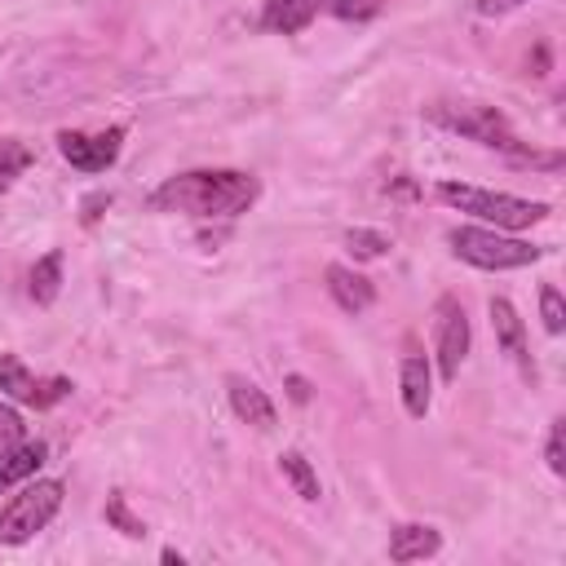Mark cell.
<instances>
[{
  "label": "cell",
  "mask_w": 566,
  "mask_h": 566,
  "mask_svg": "<svg viewBox=\"0 0 566 566\" xmlns=\"http://www.w3.org/2000/svg\"><path fill=\"white\" fill-rule=\"evenodd\" d=\"M318 13H327V0H265L261 4V27L274 31V35H296Z\"/></svg>",
  "instance_id": "12"
},
{
  "label": "cell",
  "mask_w": 566,
  "mask_h": 566,
  "mask_svg": "<svg viewBox=\"0 0 566 566\" xmlns=\"http://www.w3.org/2000/svg\"><path fill=\"white\" fill-rule=\"evenodd\" d=\"M345 248H349V256H354V261H380L394 243H389V234H380V230L354 226V230H345Z\"/></svg>",
  "instance_id": "19"
},
{
  "label": "cell",
  "mask_w": 566,
  "mask_h": 566,
  "mask_svg": "<svg viewBox=\"0 0 566 566\" xmlns=\"http://www.w3.org/2000/svg\"><path fill=\"white\" fill-rule=\"evenodd\" d=\"M469 314L455 296H438V336H433V358H438V376L442 380H455L464 358H469Z\"/></svg>",
  "instance_id": "8"
},
{
  "label": "cell",
  "mask_w": 566,
  "mask_h": 566,
  "mask_svg": "<svg viewBox=\"0 0 566 566\" xmlns=\"http://www.w3.org/2000/svg\"><path fill=\"white\" fill-rule=\"evenodd\" d=\"M66 486L57 478H31L18 482V491L9 495V504L0 509V544H27L35 531H44L57 509H62Z\"/></svg>",
  "instance_id": "4"
},
{
  "label": "cell",
  "mask_w": 566,
  "mask_h": 566,
  "mask_svg": "<svg viewBox=\"0 0 566 566\" xmlns=\"http://www.w3.org/2000/svg\"><path fill=\"white\" fill-rule=\"evenodd\" d=\"M442 548V535L438 526H424V522H402L389 531V562H424Z\"/></svg>",
  "instance_id": "14"
},
{
  "label": "cell",
  "mask_w": 566,
  "mask_h": 566,
  "mask_svg": "<svg viewBox=\"0 0 566 566\" xmlns=\"http://www.w3.org/2000/svg\"><path fill=\"white\" fill-rule=\"evenodd\" d=\"M106 522H111L115 531H124L128 539H142V535H146L142 517H133V513H128V504H124V495H119V491L106 500Z\"/></svg>",
  "instance_id": "21"
},
{
  "label": "cell",
  "mask_w": 566,
  "mask_h": 566,
  "mask_svg": "<svg viewBox=\"0 0 566 566\" xmlns=\"http://www.w3.org/2000/svg\"><path fill=\"white\" fill-rule=\"evenodd\" d=\"M226 398H230V411L243 420V424H252V429H274V402H270V394L256 385V380H248V376H226Z\"/></svg>",
  "instance_id": "9"
},
{
  "label": "cell",
  "mask_w": 566,
  "mask_h": 566,
  "mask_svg": "<svg viewBox=\"0 0 566 566\" xmlns=\"http://www.w3.org/2000/svg\"><path fill=\"white\" fill-rule=\"evenodd\" d=\"M44 455H49V447H44L40 438H22V442L0 460V491H13L18 482L35 478V469L44 464Z\"/></svg>",
  "instance_id": "15"
},
{
  "label": "cell",
  "mask_w": 566,
  "mask_h": 566,
  "mask_svg": "<svg viewBox=\"0 0 566 566\" xmlns=\"http://www.w3.org/2000/svg\"><path fill=\"white\" fill-rule=\"evenodd\" d=\"M398 394H402V407L411 420H424L429 416V402H433V371H429V358L424 354H407L402 367H398Z\"/></svg>",
  "instance_id": "11"
},
{
  "label": "cell",
  "mask_w": 566,
  "mask_h": 566,
  "mask_svg": "<svg viewBox=\"0 0 566 566\" xmlns=\"http://www.w3.org/2000/svg\"><path fill=\"white\" fill-rule=\"evenodd\" d=\"M424 115H429L438 128L460 133V137H469V142H478V146L517 150V137H513L504 111H495V106H482V102H438V106H429Z\"/></svg>",
  "instance_id": "5"
},
{
  "label": "cell",
  "mask_w": 566,
  "mask_h": 566,
  "mask_svg": "<svg viewBox=\"0 0 566 566\" xmlns=\"http://www.w3.org/2000/svg\"><path fill=\"white\" fill-rule=\"evenodd\" d=\"M544 460H548V469L562 478L566 473V460H562V420H553L548 424V442H544Z\"/></svg>",
  "instance_id": "24"
},
{
  "label": "cell",
  "mask_w": 566,
  "mask_h": 566,
  "mask_svg": "<svg viewBox=\"0 0 566 566\" xmlns=\"http://www.w3.org/2000/svg\"><path fill=\"white\" fill-rule=\"evenodd\" d=\"M447 243L460 261H469L478 270H522L544 256L539 243L517 239L513 230H495V226H455L447 234Z\"/></svg>",
  "instance_id": "3"
},
{
  "label": "cell",
  "mask_w": 566,
  "mask_h": 566,
  "mask_svg": "<svg viewBox=\"0 0 566 566\" xmlns=\"http://www.w3.org/2000/svg\"><path fill=\"white\" fill-rule=\"evenodd\" d=\"M27 292H31L35 305H53V301H57V292H62V252H57V248L44 252V256L31 265V274H27Z\"/></svg>",
  "instance_id": "16"
},
{
  "label": "cell",
  "mask_w": 566,
  "mask_h": 566,
  "mask_svg": "<svg viewBox=\"0 0 566 566\" xmlns=\"http://www.w3.org/2000/svg\"><path fill=\"white\" fill-rule=\"evenodd\" d=\"M279 473L287 478V486H292L301 500H318V495H323L318 473H314V464H310L301 451H283V455H279Z\"/></svg>",
  "instance_id": "17"
},
{
  "label": "cell",
  "mask_w": 566,
  "mask_h": 566,
  "mask_svg": "<svg viewBox=\"0 0 566 566\" xmlns=\"http://www.w3.org/2000/svg\"><path fill=\"white\" fill-rule=\"evenodd\" d=\"M71 389L75 385L66 376H31L18 354H0V394L4 398L44 411V407H57L62 398H71Z\"/></svg>",
  "instance_id": "6"
},
{
  "label": "cell",
  "mask_w": 566,
  "mask_h": 566,
  "mask_svg": "<svg viewBox=\"0 0 566 566\" xmlns=\"http://www.w3.org/2000/svg\"><path fill=\"white\" fill-rule=\"evenodd\" d=\"M539 318H544V332H553V336L566 327V301H562L557 283H544L539 287Z\"/></svg>",
  "instance_id": "20"
},
{
  "label": "cell",
  "mask_w": 566,
  "mask_h": 566,
  "mask_svg": "<svg viewBox=\"0 0 566 566\" xmlns=\"http://www.w3.org/2000/svg\"><path fill=\"white\" fill-rule=\"evenodd\" d=\"M31 146L27 142H18V137H0V195L31 168Z\"/></svg>",
  "instance_id": "18"
},
{
  "label": "cell",
  "mask_w": 566,
  "mask_h": 566,
  "mask_svg": "<svg viewBox=\"0 0 566 566\" xmlns=\"http://www.w3.org/2000/svg\"><path fill=\"white\" fill-rule=\"evenodd\" d=\"M323 279H327V296H332L345 314H363V310H371L376 287H371V279H367V274H358L354 265L332 261V265L323 270Z\"/></svg>",
  "instance_id": "10"
},
{
  "label": "cell",
  "mask_w": 566,
  "mask_h": 566,
  "mask_svg": "<svg viewBox=\"0 0 566 566\" xmlns=\"http://www.w3.org/2000/svg\"><path fill=\"white\" fill-rule=\"evenodd\" d=\"M491 327H495V340H500V349L517 363V367H531V354H526V323H522V314L513 310V301L509 296H491Z\"/></svg>",
  "instance_id": "13"
},
{
  "label": "cell",
  "mask_w": 566,
  "mask_h": 566,
  "mask_svg": "<svg viewBox=\"0 0 566 566\" xmlns=\"http://www.w3.org/2000/svg\"><path fill=\"white\" fill-rule=\"evenodd\" d=\"M261 186L252 172H239V168H190V172H177L168 177L155 195H150V208L155 212H186V217H199V221H226V217H239L256 203Z\"/></svg>",
  "instance_id": "1"
},
{
  "label": "cell",
  "mask_w": 566,
  "mask_h": 566,
  "mask_svg": "<svg viewBox=\"0 0 566 566\" xmlns=\"http://www.w3.org/2000/svg\"><path fill=\"white\" fill-rule=\"evenodd\" d=\"M287 394H292V402H310V385H305V376H287Z\"/></svg>",
  "instance_id": "26"
},
{
  "label": "cell",
  "mask_w": 566,
  "mask_h": 566,
  "mask_svg": "<svg viewBox=\"0 0 566 566\" xmlns=\"http://www.w3.org/2000/svg\"><path fill=\"white\" fill-rule=\"evenodd\" d=\"M327 13L345 22H367L380 13V0H327Z\"/></svg>",
  "instance_id": "23"
},
{
  "label": "cell",
  "mask_w": 566,
  "mask_h": 566,
  "mask_svg": "<svg viewBox=\"0 0 566 566\" xmlns=\"http://www.w3.org/2000/svg\"><path fill=\"white\" fill-rule=\"evenodd\" d=\"M57 150L71 168L80 172H106L119 150H124V128L111 124V128H97V133H84V128H62L57 133Z\"/></svg>",
  "instance_id": "7"
},
{
  "label": "cell",
  "mask_w": 566,
  "mask_h": 566,
  "mask_svg": "<svg viewBox=\"0 0 566 566\" xmlns=\"http://www.w3.org/2000/svg\"><path fill=\"white\" fill-rule=\"evenodd\" d=\"M517 4H526V0H473V9H478L482 18H500V13H513Z\"/></svg>",
  "instance_id": "25"
},
{
  "label": "cell",
  "mask_w": 566,
  "mask_h": 566,
  "mask_svg": "<svg viewBox=\"0 0 566 566\" xmlns=\"http://www.w3.org/2000/svg\"><path fill=\"white\" fill-rule=\"evenodd\" d=\"M438 199L451 203L455 212L495 226V230H531L548 217L544 199H522V195H504V190H486V186H464V181H438Z\"/></svg>",
  "instance_id": "2"
},
{
  "label": "cell",
  "mask_w": 566,
  "mask_h": 566,
  "mask_svg": "<svg viewBox=\"0 0 566 566\" xmlns=\"http://www.w3.org/2000/svg\"><path fill=\"white\" fill-rule=\"evenodd\" d=\"M27 438V424H22V416H18V407H9V402H0V460L18 447Z\"/></svg>",
  "instance_id": "22"
}]
</instances>
